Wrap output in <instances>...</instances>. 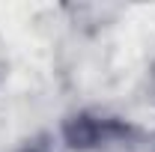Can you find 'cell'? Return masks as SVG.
I'll use <instances>...</instances> for the list:
<instances>
[{"instance_id": "2", "label": "cell", "mask_w": 155, "mask_h": 152, "mask_svg": "<svg viewBox=\"0 0 155 152\" xmlns=\"http://www.w3.org/2000/svg\"><path fill=\"white\" fill-rule=\"evenodd\" d=\"M24 152H51V149H48V146H42V143H33L30 149H24Z\"/></svg>"}, {"instance_id": "1", "label": "cell", "mask_w": 155, "mask_h": 152, "mask_svg": "<svg viewBox=\"0 0 155 152\" xmlns=\"http://www.w3.org/2000/svg\"><path fill=\"white\" fill-rule=\"evenodd\" d=\"M101 125H104V119H98V116L78 114L63 125V137H66V143L72 149H98Z\"/></svg>"}]
</instances>
